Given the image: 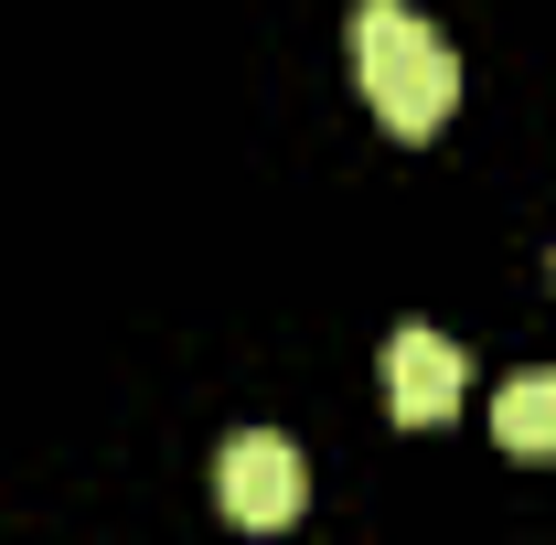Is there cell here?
Instances as JSON below:
<instances>
[{"mask_svg": "<svg viewBox=\"0 0 556 545\" xmlns=\"http://www.w3.org/2000/svg\"><path fill=\"white\" fill-rule=\"evenodd\" d=\"M343 54H353V86H364V107H375L396 139H428L450 107H460V54H450L428 22H417L407 0H353Z\"/></svg>", "mask_w": 556, "mask_h": 545, "instance_id": "obj_1", "label": "cell"}, {"mask_svg": "<svg viewBox=\"0 0 556 545\" xmlns=\"http://www.w3.org/2000/svg\"><path fill=\"white\" fill-rule=\"evenodd\" d=\"M460 396H471V353L450 332L407 321V332L386 342V417L396 428H439V417H460Z\"/></svg>", "mask_w": 556, "mask_h": 545, "instance_id": "obj_3", "label": "cell"}, {"mask_svg": "<svg viewBox=\"0 0 556 545\" xmlns=\"http://www.w3.org/2000/svg\"><path fill=\"white\" fill-rule=\"evenodd\" d=\"M214 503H225V524L278 535V524H300V514H311V460H300L278 428H247V439L214 460Z\"/></svg>", "mask_w": 556, "mask_h": 545, "instance_id": "obj_2", "label": "cell"}, {"mask_svg": "<svg viewBox=\"0 0 556 545\" xmlns=\"http://www.w3.org/2000/svg\"><path fill=\"white\" fill-rule=\"evenodd\" d=\"M492 439H503L514 460H556V364H546V375H514V385H503V407H492Z\"/></svg>", "mask_w": 556, "mask_h": 545, "instance_id": "obj_4", "label": "cell"}]
</instances>
